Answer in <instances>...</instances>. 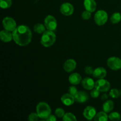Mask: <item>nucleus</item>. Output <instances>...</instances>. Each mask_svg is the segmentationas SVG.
Wrapping results in <instances>:
<instances>
[{
	"label": "nucleus",
	"instance_id": "obj_11",
	"mask_svg": "<svg viewBox=\"0 0 121 121\" xmlns=\"http://www.w3.org/2000/svg\"><path fill=\"white\" fill-rule=\"evenodd\" d=\"M76 67V62L74 59H68L65 62L63 65V69L65 72H69L74 70Z\"/></svg>",
	"mask_w": 121,
	"mask_h": 121
},
{
	"label": "nucleus",
	"instance_id": "obj_24",
	"mask_svg": "<svg viewBox=\"0 0 121 121\" xmlns=\"http://www.w3.org/2000/svg\"><path fill=\"white\" fill-rule=\"evenodd\" d=\"M63 121H77L75 115L72 113H65L64 117H63Z\"/></svg>",
	"mask_w": 121,
	"mask_h": 121
},
{
	"label": "nucleus",
	"instance_id": "obj_30",
	"mask_svg": "<svg viewBox=\"0 0 121 121\" xmlns=\"http://www.w3.org/2000/svg\"><path fill=\"white\" fill-rule=\"evenodd\" d=\"M100 91H98L96 88L95 87L93 89H92V91L91 92V96L93 98H97L99 97V93H100Z\"/></svg>",
	"mask_w": 121,
	"mask_h": 121
},
{
	"label": "nucleus",
	"instance_id": "obj_18",
	"mask_svg": "<svg viewBox=\"0 0 121 121\" xmlns=\"http://www.w3.org/2000/svg\"><path fill=\"white\" fill-rule=\"evenodd\" d=\"M69 81L70 83H71L72 85H78L82 81V77L79 73H74L69 76Z\"/></svg>",
	"mask_w": 121,
	"mask_h": 121
},
{
	"label": "nucleus",
	"instance_id": "obj_13",
	"mask_svg": "<svg viewBox=\"0 0 121 121\" xmlns=\"http://www.w3.org/2000/svg\"><path fill=\"white\" fill-rule=\"evenodd\" d=\"M61 101L66 106H70L74 103V96L70 93H65L61 97Z\"/></svg>",
	"mask_w": 121,
	"mask_h": 121
},
{
	"label": "nucleus",
	"instance_id": "obj_1",
	"mask_svg": "<svg viewBox=\"0 0 121 121\" xmlns=\"http://www.w3.org/2000/svg\"><path fill=\"white\" fill-rule=\"evenodd\" d=\"M13 38L15 43L23 47L30 44L32 39V32L30 28L25 25H20L13 31Z\"/></svg>",
	"mask_w": 121,
	"mask_h": 121
},
{
	"label": "nucleus",
	"instance_id": "obj_22",
	"mask_svg": "<svg viewBox=\"0 0 121 121\" xmlns=\"http://www.w3.org/2000/svg\"><path fill=\"white\" fill-rule=\"evenodd\" d=\"M121 20V14L119 13H115L111 17V21L112 24H117Z\"/></svg>",
	"mask_w": 121,
	"mask_h": 121
},
{
	"label": "nucleus",
	"instance_id": "obj_23",
	"mask_svg": "<svg viewBox=\"0 0 121 121\" xmlns=\"http://www.w3.org/2000/svg\"><path fill=\"white\" fill-rule=\"evenodd\" d=\"M109 96L113 99H117L121 96V91L117 89H112L110 91Z\"/></svg>",
	"mask_w": 121,
	"mask_h": 121
},
{
	"label": "nucleus",
	"instance_id": "obj_12",
	"mask_svg": "<svg viewBox=\"0 0 121 121\" xmlns=\"http://www.w3.org/2000/svg\"><path fill=\"white\" fill-rule=\"evenodd\" d=\"M74 99L78 103L83 104L88 100L89 95L87 92L85 91H78L76 95L74 96Z\"/></svg>",
	"mask_w": 121,
	"mask_h": 121
},
{
	"label": "nucleus",
	"instance_id": "obj_25",
	"mask_svg": "<svg viewBox=\"0 0 121 121\" xmlns=\"http://www.w3.org/2000/svg\"><path fill=\"white\" fill-rule=\"evenodd\" d=\"M12 5V0H0V6L2 9L9 8Z\"/></svg>",
	"mask_w": 121,
	"mask_h": 121
},
{
	"label": "nucleus",
	"instance_id": "obj_31",
	"mask_svg": "<svg viewBox=\"0 0 121 121\" xmlns=\"http://www.w3.org/2000/svg\"><path fill=\"white\" fill-rule=\"evenodd\" d=\"M78 90H77L76 87H75L74 86H70L69 87V93L70 94H71L72 95H73V96L76 95V93H78Z\"/></svg>",
	"mask_w": 121,
	"mask_h": 121
},
{
	"label": "nucleus",
	"instance_id": "obj_28",
	"mask_svg": "<svg viewBox=\"0 0 121 121\" xmlns=\"http://www.w3.org/2000/svg\"><path fill=\"white\" fill-rule=\"evenodd\" d=\"M40 118L37 113H31L28 116V120L30 121H37Z\"/></svg>",
	"mask_w": 121,
	"mask_h": 121
},
{
	"label": "nucleus",
	"instance_id": "obj_6",
	"mask_svg": "<svg viewBox=\"0 0 121 121\" xmlns=\"http://www.w3.org/2000/svg\"><path fill=\"white\" fill-rule=\"evenodd\" d=\"M95 87L101 92H106L111 88L110 83L104 79H99L95 82Z\"/></svg>",
	"mask_w": 121,
	"mask_h": 121
},
{
	"label": "nucleus",
	"instance_id": "obj_34",
	"mask_svg": "<svg viewBox=\"0 0 121 121\" xmlns=\"http://www.w3.org/2000/svg\"><path fill=\"white\" fill-rule=\"evenodd\" d=\"M101 99H102V100H105V99H108V95L106 93H104V94H103L102 96Z\"/></svg>",
	"mask_w": 121,
	"mask_h": 121
},
{
	"label": "nucleus",
	"instance_id": "obj_27",
	"mask_svg": "<svg viewBox=\"0 0 121 121\" xmlns=\"http://www.w3.org/2000/svg\"><path fill=\"white\" fill-rule=\"evenodd\" d=\"M65 114V111L61 108H57L55 111V115L58 118H63Z\"/></svg>",
	"mask_w": 121,
	"mask_h": 121
},
{
	"label": "nucleus",
	"instance_id": "obj_19",
	"mask_svg": "<svg viewBox=\"0 0 121 121\" xmlns=\"http://www.w3.org/2000/svg\"><path fill=\"white\" fill-rule=\"evenodd\" d=\"M113 108H114V103L111 100H108L103 104L102 106L103 110L106 113L111 112L113 109Z\"/></svg>",
	"mask_w": 121,
	"mask_h": 121
},
{
	"label": "nucleus",
	"instance_id": "obj_32",
	"mask_svg": "<svg viewBox=\"0 0 121 121\" xmlns=\"http://www.w3.org/2000/svg\"><path fill=\"white\" fill-rule=\"evenodd\" d=\"M93 71H94V69L91 66H87L85 68V72L87 74H89V75L93 74Z\"/></svg>",
	"mask_w": 121,
	"mask_h": 121
},
{
	"label": "nucleus",
	"instance_id": "obj_10",
	"mask_svg": "<svg viewBox=\"0 0 121 121\" xmlns=\"http://www.w3.org/2000/svg\"><path fill=\"white\" fill-rule=\"evenodd\" d=\"M96 114V111L95 108L92 106H88L84 109L83 115V117L87 120H92V119H94Z\"/></svg>",
	"mask_w": 121,
	"mask_h": 121
},
{
	"label": "nucleus",
	"instance_id": "obj_33",
	"mask_svg": "<svg viewBox=\"0 0 121 121\" xmlns=\"http://www.w3.org/2000/svg\"><path fill=\"white\" fill-rule=\"evenodd\" d=\"M57 118L56 117L55 115H50L49 117L46 119V121H56Z\"/></svg>",
	"mask_w": 121,
	"mask_h": 121
},
{
	"label": "nucleus",
	"instance_id": "obj_4",
	"mask_svg": "<svg viewBox=\"0 0 121 121\" xmlns=\"http://www.w3.org/2000/svg\"><path fill=\"white\" fill-rule=\"evenodd\" d=\"M108 14L105 11L99 10L95 13L94 16V20L96 24L98 26H103L107 22Z\"/></svg>",
	"mask_w": 121,
	"mask_h": 121
},
{
	"label": "nucleus",
	"instance_id": "obj_17",
	"mask_svg": "<svg viewBox=\"0 0 121 121\" xmlns=\"http://www.w3.org/2000/svg\"><path fill=\"white\" fill-rule=\"evenodd\" d=\"M84 7L86 10L93 13L96 8V3L95 0H84Z\"/></svg>",
	"mask_w": 121,
	"mask_h": 121
},
{
	"label": "nucleus",
	"instance_id": "obj_14",
	"mask_svg": "<svg viewBox=\"0 0 121 121\" xmlns=\"http://www.w3.org/2000/svg\"><path fill=\"white\" fill-rule=\"evenodd\" d=\"M82 86L86 90H92L95 87V82L91 78H85L82 80Z\"/></svg>",
	"mask_w": 121,
	"mask_h": 121
},
{
	"label": "nucleus",
	"instance_id": "obj_2",
	"mask_svg": "<svg viewBox=\"0 0 121 121\" xmlns=\"http://www.w3.org/2000/svg\"><path fill=\"white\" fill-rule=\"evenodd\" d=\"M56 40V35L53 31H46L43 34L40 42L45 47H50L53 46Z\"/></svg>",
	"mask_w": 121,
	"mask_h": 121
},
{
	"label": "nucleus",
	"instance_id": "obj_20",
	"mask_svg": "<svg viewBox=\"0 0 121 121\" xmlns=\"http://www.w3.org/2000/svg\"><path fill=\"white\" fill-rule=\"evenodd\" d=\"M109 117L107 113L104 111L96 113L94 118V121H106L108 119Z\"/></svg>",
	"mask_w": 121,
	"mask_h": 121
},
{
	"label": "nucleus",
	"instance_id": "obj_29",
	"mask_svg": "<svg viewBox=\"0 0 121 121\" xmlns=\"http://www.w3.org/2000/svg\"><path fill=\"white\" fill-rule=\"evenodd\" d=\"M82 18L83 19V20H89V19L91 18V13L87 10L84 11L82 13Z\"/></svg>",
	"mask_w": 121,
	"mask_h": 121
},
{
	"label": "nucleus",
	"instance_id": "obj_21",
	"mask_svg": "<svg viewBox=\"0 0 121 121\" xmlns=\"http://www.w3.org/2000/svg\"><path fill=\"white\" fill-rule=\"evenodd\" d=\"M46 27L44 25L40 23H37L34 26V31L38 34H43L46 31Z\"/></svg>",
	"mask_w": 121,
	"mask_h": 121
},
{
	"label": "nucleus",
	"instance_id": "obj_3",
	"mask_svg": "<svg viewBox=\"0 0 121 121\" xmlns=\"http://www.w3.org/2000/svg\"><path fill=\"white\" fill-rule=\"evenodd\" d=\"M36 112L40 118L46 119L51 115L52 110L48 104L44 102H41L37 105Z\"/></svg>",
	"mask_w": 121,
	"mask_h": 121
},
{
	"label": "nucleus",
	"instance_id": "obj_7",
	"mask_svg": "<svg viewBox=\"0 0 121 121\" xmlns=\"http://www.w3.org/2000/svg\"><path fill=\"white\" fill-rule=\"evenodd\" d=\"M2 26L4 29L13 32L17 28V24L14 19L9 17H6L2 20Z\"/></svg>",
	"mask_w": 121,
	"mask_h": 121
},
{
	"label": "nucleus",
	"instance_id": "obj_8",
	"mask_svg": "<svg viewBox=\"0 0 121 121\" xmlns=\"http://www.w3.org/2000/svg\"><path fill=\"white\" fill-rule=\"evenodd\" d=\"M108 66L113 70H118L121 69V59L117 57H111L107 60Z\"/></svg>",
	"mask_w": 121,
	"mask_h": 121
},
{
	"label": "nucleus",
	"instance_id": "obj_26",
	"mask_svg": "<svg viewBox=\"0 0 121 121\" xmlns=\"http://www.w3.org/2000/svg\"><path fill=\"white\" fill-rule=\"evenodd\" d=\"M109 119L112 121H118L121 119V115L118 112H113L109 115Z\"/></svg>",
	"mask_w": 121,
	"mask_h": 121
},
{
	"label": "nucleus",
	"instance_id": "obj_16",
	"mask_svg": "<svg viewBox=\"0 0 121 121\" xmlns=\"http://www.w3.org/2000/svg\"><path fill=\"white\" fill-rule=\"evenodd\" d=\"M106 74H107V72L105 68L99 67L94 70L92 75L93 77L98 78V79H104V78L106 77Z\"/></svg>",
	"mask_w": 121,
	"mask_h": 121
},
{
	"label": "nucleus",
	"instance_id": "obj_5",
	"mask_svg": "<svg viewBox=\"0 0 121 121\" xmlns=\"http://www.w3.org/2000/svg\"><path fill=\"white\" fill-rule=\"evenodd\" d=\"M44 26L47 30L54 31L57 26L56 19L53 15H48L44 19Z\"/></svg>",
	"mask_w": 121,
	"mask_h": 121
},
{
	"label": "nucleus",
	"instance_id": "obj_15",
	"mask_svg": "<svg viewBox=\"0 0 121 121\" xmlns=\"http://www.w3.org/2000/svg\"><path fill=\"white\" fill-rule=\"evenodd\" d=\"M0 39L1 41L4 43L10 42L12 39H13V33L5 29L2 30L0 33Z\"/></svg>",
	"mask_w": 121,
	"mask_h": 121
},
{
	"label": "nucleus",
	"instance_id": "obj_9",
	"mask_svg": "<svg viewBox=\"0 0 121 121\" xmlns=\"http://www.w3.org/2000/svg\"><path fill=\"white\" fill-rule=\"evenodd\" d=\"M60 11L62 14L66 16L71 15L74 12V8L71 4L69 2H65L60 6Z\"/></svg>",
	"mask_w": 121,
	"mask_h": 121
}]
</instances>
